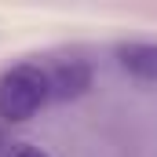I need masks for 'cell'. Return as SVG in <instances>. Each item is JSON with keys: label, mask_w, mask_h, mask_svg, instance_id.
<instances>
[{"label": "cell", "mask_w": 157, "mask_h": 157, "mask_svg": "<svg viewBox=\"0 0 157 157\" xmlns=\"http://www.w3.org/2000/svg\"><path fill=\"white\" fill-rule=\"evenodd\" d=\"M11 157H48L40 146H29V143H22V146H15L11 150Z\"/></svg>", "instance_id": "cell-4"}, {"label": "cell", "mask_w": 157, "mask_h": 157, "mask_svg": "<svg viewBox=\"0 0 157 157\" xmlns=\"http://www.w3.org/2000/svg\"><path fill=\"white\" fill-rule=\"evenodd\" d=\"M121 66L139 80H157V44H124L117 51Z\"/></svg>", "instance_id": "cell-3"}, {"label": "cell", "mask_w": 157, "mask_h": 157, "mask_svg": "<svg viewBox=\"0 0 157 157\" xmlns=\"http://www.w3.org/2000/svg\"><path fill=\"white\" fill-rule=\"evenodd\" d=\"M48 99H51L48 70H40L33 62H18V66L0 73V121L22 124V121L33 117Z\"/></svg>", "instance_id": "cell-1"}, {"label": "cell", "mask_w": 157, "mask_h": 157, "mask_svg": "<svg viewBox=\"0 0 157 157\" xmlns=\"http://www.w3.org/2000/svg\"><path fill=\"white\" fill-rule=\"evenodd\" d=\"M48 84H51V99H80L88 88H91V66L80 62V59H66V62H55L48 70Z\"/></svg>", "instance_id": "cell-2"}]
</instances>
